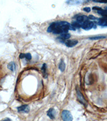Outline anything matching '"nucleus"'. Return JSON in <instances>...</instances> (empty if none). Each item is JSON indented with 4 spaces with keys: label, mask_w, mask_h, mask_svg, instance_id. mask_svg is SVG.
<instances>
[{
    "label": "nucleus",
    "mask_w": 107,
    "mask_h": 121,
    "mask_svg": "<svg viewBox=\"0 0 107 121\" xmlns=\"http://www.w3.org/2000/svg\"><path fill=\"white\" fill-rule=\"evenodd\" d=\"M99 14L103 16V17H107V9H102L101 8L100 10L98 11Z\"/></svg>",
    "instance_id": "nucleus-15"
},
{
    "label": "nucleus",
    "mask_w": 107,
    "mask_h": 121,
    "mask_svg": "<svg viewBox=\"0 0 107 121\" xmlns=\"http://www.w3.org/2000/svg\"><path fill=\"white\" fill-rule=\"evenodd\" d=\"M98 24L101 26H107V17H103L98 19Z\"/></svg>",
    "instance_id": "nucleus-9"
},
{
    "label": "nucleus",
    "mask_w": 107,
    "mask_h": 121,
    "mask_svg": "<svg viewBox=\"0 0 107 121\" xmlns=\"http://www.w3.org/2000/svg\"><path fill=\"white\" fill-rule=\"evenodd\" d=\"M3 121H11L10 119L9 118H5V120H4Z\"/></svg>",
    "instance_id": "nucleus-21"
},
{
    "label": "nucleus",
    "mask_w": 107,
    "mask_h": 121,
    "mask_svg": "<svg viewBox=\"0 0 107 121\" xmlns=\"http://www.w3.org/2000/svg\"><path fill=\"white\" fill-rule=\"evenodd\" d=\"M94 23L89 21H86L83 23L81 25V28L85 30H89L93 28L94 26Z\"/></svg>",
    "instance_id": "nucleus-3"
},
{
    "label": "nucleus",
    "mask_w": 107,
    "mask_h": 121,
    "mask_svg": "<svg viewBox=\"0 0 107 121\" xmlns=\"http://www.w3.org/2000/svg\"><path fill=\"white\" fill-rule=\"evenodd\" d=\"M78 43V41L76 39H68L65 41V45L69 48H72Z\"/></svg>",
    "instance_id": "nucleus-6"
},
{
    "label": "nucleus",
    "mask_w": 107,
    "mask_h": 121,
    "mask_svg": "<svg viewBox=\"0 0 107 121\" xmlns=\"http://www.w3.org/2000/svg\"><path fill=\"white\" fill-rule=\"evenodd\" d=\"M62 118L63 121H72L73 117L71 112L68 110H63L62 112Z\"/></svg>",
    "instance_id": "nucleus-2"
},
{
    "label": "nucleus",
    "mask_w": 107,
    "mask_h": 121,
    "mask_svg": "<svg viewBox=\"0 0 107 121\" xmlns=\"http://www.w3.org/2000/svg\"><path fill=\"white\" fill-rule=\"evenodd\" d=\"M19 58L20 59H23V58H26V59L30 60L32 59V56L30 53H21L19 55Z\"/></svg>",
    "instance_id": "nucleus-12"
},
{
    "label": "nucleus",
    "mask_w": 107,
    "mask_h": 121,
    "mask_svg": "<svg viewBox=\"0 0 107 121\" xmlns=\"http://www.w3.org/2000/svg\"><path fill=\"white\" fill-rule=\"evenodd\" d=\"M70 35L66 33V34H63L61 35L58 38V40L61 43H65L66 40H68V39L70 38Z\"/></svg>",
    "instance_id": "nucleus-7"
},
{
    "label": "nucleus",
    "mask_w": 107,
    "mask_h": 121,
    "mask_svg": "<svg viewBox=\"0 0 107 121\" xmlns=\"http://www.w3.org/2000/svg\"><path fill=\"white\" fill-rule=\"evenodd\" d=\"M17 110L19 112L28 113L30 112V108L28 105H23L17 108Z\"/></svg>",
    "instance_id": "nucleus-5"
},
{
    "label": "nucleus",
    "mask_w": 107,
    "mask_h": 121,
    "mask_svg": "<svg viewBox=\"0 0 107 121\" xmlns=\"http://www.w3.org/2000/svg\"><path fill=\"white\" fill-rule=\"evenodd\" d=\"M81 2V1H69L67 2L68 3H71V4H79V3H80Z\"/></svg>",
    "instance_id": "nucleus-18"
},
{
    "label": "nucleus",
    "mask_w": 107,
    "mask_h": 121,
    "mask_svg": "<svg viewBox=\"0 0 107 121\" xmlns=\"http://www.w3.org/2000/svg\"><path fill=\"white\" fill-rule=\"evenodd\" d=\"M81 24L78 22H74L72 24V27H73L74 28H81Z\"/></svg>",
    "instance_id": "nucleus-17"
},
{
    "label": "nucleus",
    "mask_w": 107,
    "mask_h": 121,
    "mask_svg": "<svg viewBox=\"0 0 107 121\" xmlns=\"http://www.w3.org/2000/svg\"><path fill=\"white\" fill-rule=\"evenodd\" d=\"M76 92H77L78 99L79 102H80L81 103H82L83 105H84V106H87V102L86 101L84 97H83V94H81V93L80 92V90L78 87L77 88V89H76Z\"/></svg>",
    "instance_id": "nucleus-4"
},
{
    "label": "nucleus",
    "mask_w": 107,
    "mask_h": 121,
    "mask_svg": "<svg viewBox=\"0 0 107 121\" xmlns=\"http://www.w3.org/2000/svg\"><path fill=\"white\" fill-rule=\"evenodd\" d=\"M93 2H98V3H107V0H100V1H95V0H94Z\"/></svg>",
    "instance_id": "nucleus-19"
},
{
    "label": "nucleus",
    "mask_w": 107,
    "mask_h": 121,
    "mask_svg": "<svg viewBox=\"0 0 107 121\" xmlns=\"http://www.w3.org/2000/svg\"><path fill=\"white\" fill-rule=\"evenodd\" d=\"M106 38H107L106 36H94V37H89V39L91 40H99V39H104Z\"/></svg>",
    "instance_id": "nucleus-16"
},
{
    "label": "nucleus",
    "mask_w": 107,
    "mask_h": 121,
    "mask_svg": "<svg viewBox=\"0 0 107 121\" xmlns=\"http://www.w3.org/2000/svg\"><path fill=\"white\" fill-rule=\"evenodd\" d=\"M65 67H66V65L65 62H64V60H62L61 62H60L59 65H58V68H59V69L61 72H64L65 69Z\"/></svg>",
    "instance_id": "nucleus-13"
},
{
    "label": "nucleus",
    "mask_w": 107,
    "mask_h": 121,
    "mask_svg": "<svg viewBox=\"0 0 107 121\" xmlns=\"http://www.w3.org/2000/svg\"><path fill=\"white\" fill-rule=\"evenodd\" d=\"M8 68L12 72H14L16 70V64L13 61H11L8 65Z\"/></svg>",
    "instance_id": "nucleus-14"
},
{
    "label": "nucleus",
    "mask_w": 107,
    "mask_h": 121,
    "mask_svg": "<svg viewBox=\"0 0 107 121\" xmlns=\"http://www.w3.org/2000/svg\"><path fill=\"white\" fill-rule=\"evenodd\" d=\"M47 66L46 64H44L41 68V71L43 73V76H44V78H47L48 77V73L47 72Z\"/></svg>",
    "instance_id": "nucleus-11"
},
{
    "label": "nucleus",
    "mask_w": 107,
    "mask_h": 121,
    "mask_svg": "<svg viewBox=\"0 0 107 121\" xmlns=\"http://www.w3.org/2000/svg\"><path fill=\"white\" fill-rule=\"evenodd\" d=\"M83 10L85 11L87 13H89L91 11V8L89 7H85L83 9Z\"/></svg>",
    "instance_id": "nucleus-20"
},
{
    "label": "nucleus",
    "mask_w": 107,
    "mask_h": 121,
    "mask_svg": "<svg viewBox=\"0 0 107 121\" xmlns=\"http://www.w3.org/2000/svg\"><path fill=\"white\" fill-rule=\"evenodd\" d=\"M70 24L65 21H59L52 23L48 28V32H52L55 34H66L70 29Z\"/></svg>",
    "instance_id": "nucleus-1"
},
{
    "label": "nucleus",
    "mask_w": 107,
    "mask_h": 121,
    "mask_svg": "<svg viewBox=\"0 0 107 121\" xmlns=\"http://www.w3.org/2000/svg\"><path fill=\"white\" fill-rule=\"evenodd\" d=\"M56 115V110L54 108H50L47 112V116L52 120H54Z\"/></svg>",
    "instance_id": "nucleus-8"
},
{
    "label": "nucleus",
    "mask_w": 107,
    "mask_h": 121,
    "mask_svg": "<svg viewBox=\"0 0 107 121\" xmlns=\"http://www.w3.org/2000/svg\"><path fill=\"white\" fill-rule=\"evenodd\" d=\"M88 17L86 16L85 15H80L77 17V22H79L80 24H82L85 21L88 20Z\"/></svg>",
    "instance_id": "nucleus-10"
}]
</instances>
